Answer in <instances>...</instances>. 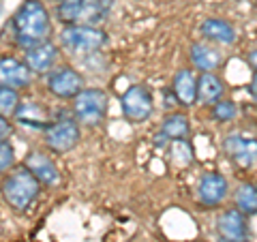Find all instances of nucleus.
<instances>
[{"label":"nucleus","instance_id":"nucleus-1","mask_svg":"<svg viewBox=\"0 0 257 242\" xmlns=\"http://www.w3.org/2000/svg\"><path fill=\"white\" fill-rule=\"evenodd\" d=\"M13 39L24 52L28 47L52 39V13L43 0H24L11 18Z\"/></svg>","mask_w":257,"mask_h":242},{"label":"nucleus","instance_id":"nucleus-2","mask_svg":"<svg viewBox=\"0 0 257 242\" xmlns=\"http://www.w3.org/2000/svg\"><path fill=\"white\" fill-rule=\"evenodd\" d=\"M41 182H39L35 176L24 165H18L15 169H11L9 174H5L3 182H0V193H3V199L9 204V208L18 212H24L35 204L41 195Z\"/></svg>","mask_w":257,"mask_h":242},{"label":"nucleus","instance_id":"nucleus-3","mask_svg":"<svg viewBox=\"0 0 257 242\" xmlns=\"http://www.w3.org/2000/svg\"><path fill=\"white\" fill-rule=\"evenodd\" d=\"M41 133L47 150L54 152V155H64V152L73 150L82 140V125L75 120L73 111L69 107L52 114L50 123L45 125Z\"/></svg>","mask_w":257,"mask_h":242},{"label":"nucleus","instance_id":"nucleus-4","mask_svg":"<svg viewBox=\"0 0 257 242\" xmlns=\"http://www.w3.org/2000/svg\"><path fill=\"white\" fill-rule=\"evenodd\" d=\"M107 32L96 26H84V24H71L58 30V45L62 52L71 56L96 54L107 45Z\"/></svg>","mask_w":257,"mask_h":242},{"label":"nucleus","instance_id":"nucleus-5","mask_svg":"<svg viewBox=\"0 0 257 242\" xmlns=\"http://www.w3.org/2000/svg\"><path fill=\"white\" fill-rule=\"evenodd\" d=\"M71 111L82 127H99L109 111V94L99 86H86L71 101Z\"/></svg>","mask_w":257,"mask_h":242},{"label":"nucleus","instance_id":"nucleus-6","mask_svg":"<svg viewBox=\"0 0 257 242\" xmlns=\"http://www.w3.org/2000/svg\"><path fill=\"white\" fill-rule=\"evenodd\" d=\"M155 94L146 84H131L120 94V111L131 125H142L155 114Z\"/></svg>","mask_w":257,"mask_h":242},{"label":"nucleus","instance_id":"nucleus-7","mask_svg":"<svg viewBox=\"0 0 257 242\" xmlns=\"http://www.w3.org/2000/svg\"><path fill=\"white\" fill-rule=\"evenodd\" d=\"M45 88L54 99L73 101L86 88V77L75 67H71V64H56L45 75Z\"/></svg>","mask_w":257,"mask_h":242},{"label":"nucleus","instance_id":"nucleus-8","mask_svg":"<svg viewBox=\"0 0 257 242\" xmlns=\"http://www.w3.org/2000/svg\"><path fill=\"white\" fill-rule=\"evenodd\" d=\"M223 155L227 157L231 163L251 169L257 165V137L248 135L244 131H231L223 137Z\"/></svg>","mask_w":257,"mask_h":242},{"label":"nucleus","instance_id":"nucleus-9","mask_svg":"<svg viewBox=\"0 0 257 242\" xmlns=\"http://www.w3.org/2000/svg\"><path fill=\"white\" fill-rule=\"evenodd\" d=\"M22 60L26 62V67L30 69L32 75H47L50 71L56 67V64H60V45L52 41V39H47L43 43H37L28 47V50H24V56Z\"/></svg>","mask_w":257,"mask_h":242},{"label":"nucleus","instance_id":"nucleus-10","mask_svg":"<svg viewBox=\"0 0 257 242\" xmlns=\"http://www.w3.org/2000/svg\"><path fill=\"white\" fill-rule=\"evenodd\" d=\"M197 201L206 208H219L229 195V182L221 172H204L195 187Z\"/></svg>","mask_w":257,"mask_h":242},{"label":"nucleus","instance_id":"nucleus-11","mask_svg":"<svg viewBox=\"0 0 257 242\" xmlns=\"http://www.w3.org/2000/svg\"><path fill=\"white\" fill-rule=\"evenodd\" d=\"M22 165L41 182V187H58L62 180L58 165H56L54 159L43 150H28L26 155H24Z\"/></svg>","mask_w":257,"mask_h":242},{"label":"nucleus","instance_id":"nucleus-12","mask_svg":"<svg viewBox=\"0 0 257 242\" xmlns=\"http://www.w3.org/2000/svg\"><path fill=\"white\" fill-rule=\"evenodd\" d=\"M214 227L219 238L231 240V242H248L251 231H248V216H244L236 208H227V210L219 212L214 221Z\"/></svg>","mask_w":257,"mask_h":242},{"label":"nucleus","instance_id":"nucleus-13","mask_svg":"<svg viewBox=\"0 0 257 242\" xmlns=\"http://www.w3.org/2000/svg\"><path fill=\"white\" fill-rule=\"evenodd\" d=\"M189 60H191V67L197 69L199 73H216L225 62L223 52L219 47L204 41V39L193 41L189 45Z\"/></svg>","mask_w":257,"mask_h":242},{"label":"nucleus","instance_id":"nucleus-14","mask_svg":"<svg viewBox=\"0 0 257 242\" xmlns=\"http://www.w3.org/2000/svg\"><path fill=\"white\" fill-rule=\"evenodd\" d=\"M32 84V73L26 67V62L13 54H3L0 56V86L5 88H28Z\"/></svg>","mask_w":257,"mask_h":242},{"label":"nucleus","instance_id":"nucleus-15","mask_svg":"<svg viewBox=\"0 0 257 242\" xmlns=\"http://www.w3.org/2000/svg\"><path fill=\"white\" fill-rule=\"evenodd\" d=\"M199 35H202L204 41L212 43V45H234L238 41V32L231 26L227 20L223 18H206L202 24H199Z\"/></svg>","mask_w":257,"mask_h":242},{"label":"nucleus","instance_id":"nucleus-16","mask_svg":"<svg viewBox=\"0 0 257 242\" xmlns=\"http://www.w3.org/2000/svg\"><path fill=\"white\" fill-rule=\"evenodd\" d=\"M170 88L176 96V101H178V105H182V107L197 105V75L193 69L184 67V69L176 71Z\"/></svg>","mask_w":257,"mask_h":242},{"label":"nucleus","instance_id":"nucleus-17","mask_svg":"<svg viewBox=\"0 0 257 242\" xmlns=\"http://www.w3.org/2000/svg\"><path fill=\"white\" fill-rule=\"evenodd\" d=\"M225 99V82L219 73H199L197 75V103L212 107L214 103Z\"/></svg>","mask_w":257,"mask_h":242},{"label":"nucleus","instance_id":"nucleus-18","mask_svg":"<svg viewBox=\"0 0 257 242\" xmlns=\"http://www.w3.org/2000/svg\"><path fill=\"white\" fill-rule=\"evenodd\" d=\"M50 114L47 109L37 101H22L18 111H15V123L22 125V127H30V129H37V131H43L45 125L50 123Z\"/></svg>","mask_w":257,"mask_h":242},{"label":"nucleus","instance_id":"nucleus-19","mask_svg":"<svg viewBox=\"0 0 257 242\" xmlns=\"http://www.w3.org/2000/svg\"><path fill=\"white\" fill-rule=\"evenodd\" d=\"M159 131L163 133L172 144H176V142H187V137L191 133L189 116L184 114V111H170V114H165L163 120H161Z\"/></svg>","mask_w":257,"mask_h":242},{"label":"nucleus","instance_id":"nucleus-20","mask_svg":"<svg viewBox=\"0 0 257 242\" xmlns=\"http://www.w3.org/2000/svg\"><path fill=\"white\" fill-rule=\"evenodd\" d=\"M234 208L244 216L257 214V184L253 182H240L234 191Z\"/></svg>","mask_w":257,"mask_h":242},{"label":"nucleus","instance_id":"nucleus-21","mask_svg":"<svg viewBox=\"0 0 257 242\" xmlns=\"http://www.w3.org/2000/svg\"><path fill=\"white\" fill-rule=\"evenodd\" d=\"M210 118L219 125H227V123H234L238 118V103L231 101V99H221L219 103H214L210 107Z\"/></svg>","mask_w":257,"mask_h":242},{"label":"nucleus","instance_id":"nucleus-22","mask_svg":"<svg viewBox=\"0 0 257 242\" xmlns=\"http://www.w3.org/2000/svg\"><path fill=\"white\" fill-rule=\"evenodd\" d=\"M20 103H22L20 90L0 86V116L13 120L15 118V111H18V107H20Z\"/></svg>","mask_w":257,"mask_h":242},{"label":"nucleus","instance_id":"nucleus-23","mask_svg":"<svg viewBox=\"0 0 257 242\" xmlns=\"http://www.w3.org/2000/svg\"><path fill=\"white\" fill-rule=\"evenodd\" d=\"M15 167H18V155H15L11 137L0 140V174H9Z\"/></svg>","mask_w":257,"mask_h":242},{"label":"nucleus","instance_id":"nucleus-24","mask_svg":"<svg viewBox=\"0 0 257 242\" xmlns=\"http://www.w3.org/2000/svg\"><path fill=\"white\" fill-rule=\"evenodd\" d=\"M13 133V123L9 118L0 116V140H7V137H11Z\"/></svg>","mask_w":257,"mask_h":242},{"label":"nucleus","instance_id":"nucleus-25","mask_svg":"<svg viewBox=\"0 0 257 242\" xmlns=\"http://www.w3.org/2000/svg\"><path fill=\"white\" fill-rule=\"evenodd\" d=\"M244 62L253 69V73H257V47H253V50H248V52H246Z\"/></svg>","mask_w":257,"mask_h":242},{"label":"nucleus","instance_id":"nucleus-26","mask_svg":"<svg viewBox=\"0 0 257 242\" xmlns=\"http://www.w3.org/2000/svg\"><path fill=\"white\" fill-rule=\"evenodd\" d=\"M155 144H157L159 148H165L167 144H170V140H167V137L161 133V131H157V133H155Z\"/></svg>","mask_w":257,"mask_h":242},{"label":"nucleus","instance_id":"nucleus-27","mask_svg":"<svg viewBox=\"0 0 257 242\" xmlns=\"http://www.w3.org/2000/svg\"><path fill=\"white\" fill-rule=\"evenodd\" d=\"M248 92H251L253 99L257 101V73L251 75V82H248Z\"/></svg>","mask_w":257,"mask_h":242},{"label":"nucleus","instance_id":"nucleus-28","mask_svg":"<svg viewBox=\"0 0 257 242\" xmlns=\"http://www.w3.org/2000/svg\"><path fill=\"white\" fill-rule=\"evenodd\" d=\"M216 242H231V240H225V238H216Z\"/></svg>","mask_w":257,"mask_h":242},{"label":"nucleus","instance_id":"nucleus-29","mask_svg":"<svg viewBox=\"0 0 257 242\" xmlns=\"http://www.w3.org/2000/svg\"><path fill=\"white\" fill-rule=\"evenodd\" d=\"M0 13H3V5H0Z\"/></svg>","mask_w":257,"mask_h":242}]
</instances>
